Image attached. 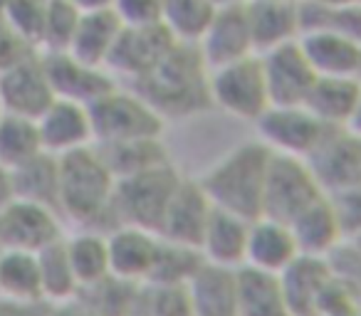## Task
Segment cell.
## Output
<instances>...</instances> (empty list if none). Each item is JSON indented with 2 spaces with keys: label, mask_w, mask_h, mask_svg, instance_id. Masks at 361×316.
Segmentation results:
<instances>
[{
  "label": "cell",
  "mask_w": 361,
  "mask_h": 316,
  "mask_svg": "<svg viewBox=\"0 0 361 316\" xmlns=\"http://www.w3.org/2000/svg\"><path fill=\"white\" fill-rule=\"evenodd\" d=\"M116 178L94 144L57 156V210L85 230L109 232Z\"/></svg>",
  "instance_id": "1"
},
{
  "label": "cell",
  "mask_w": 361,
  "mask_h": 316,
  "mask_svg": "<svg viewBox=\"0 0 361 316\" xmlns=\"http://www.w3.org/2000/svg\"><path fill=\"white\" fill-rule=\"evenodd\" d=\"M208 77L211 70L196 45H173L149 75L131 82V89L144 96L164 121L183 119L211 109Z\"/></svg>",
  "instance_id": "2"
},
{
  "label": "cell",
  "mask_w": 361,
  "mask_h": 316,
  "mask_svg": "<svg viewBox=\"0 0 361 316\" xmlns=\"http://www.w3.org/2000/svg\"><path fill=\"white\" fill-rule=\"evenodd\" d=\"M272 151L260 139L243 141L221 156L201 178L213 208L238 215L243 220H257L262 215L265 178L270 168Z\"/></svg>",
  "instance_id": "3"
},
{
  "label": "cell",
  "mask_w": 361,
  "mask_h": 316,
  "mask_svg": "<svg viewBox=\"0 0 361 316\" xmlns=\"http://www.w3.org/2000/svg\"><path fill=\"white\" fill-rule=\"evenodd\" d=\"M180 178L183 176L176 171L173 163L149 168L136 176L116 178L114 196H111L114 227L134 225L159 235L166 208H169Z\"/></svg>",
  "instance_id": "4"
},
{
  "label": "cell",
  "mask_w": 361,
  "mask_h": 316,
  "mask_svg": "<svg viewBox=\"0 0 361 316\" xmlns=\"http://www.w3.org/2000/svg\"><path fill=\"white\" fill-rule=\"evenodd\" d=\"M94 144H124L139 139H161L166 121L161 114L134 89H121L119 84L90 104Z\"/></svg>",
  "instance_id": "5"
},
{
  "label": "cell",
  "mask_w": 361,
  "mask_h": 316,
  "mask_svg": "<svg viewBox=\"0 0 361 316\" xmlns=\"http://www.w3.org/2000/svg\"><path fill=\"white\" fill-rule=\"evenodd\" d=\"M324 196L326 193L317 181L310 161L295 158V156L272 153L260 217H272V220L290 225L300 213H305L312 203Z\"/></svg>",
  "instance_id": "6"
},
{
  "label": "cell",
  "mask_w": 361,
  "mask_h": 316,
  "mask_svg": "<svg viewBox=\"0 0 361 316\" xmlns=\"http://www.w3.org/2000/svg\"><path fill=\"white\" fill-rule=\"evenodd\" d=\"M208 94H211V106H218L235 119L255 124L262 111L270 106L260 55H250L245 60L211 70Z\"/></svg>",
  "instance_id": "7"
},
{
  "label": "cell",
  "mask_w": 361,
  "mask_h": 316,
  "mask_svg": "<svg viewBox=\"0 0 361 316\" xmlns=\"http://www.w3.org/2000/svg\"><path fill=\"white\" fill-rule=\"evenodd\" d=\"M257 139L272 153L310 158L331 134V126L322 124L305 104L297 106H267L255 121Z\"/></svg>",
  "instance_id": "8"
},
{
  "label": "cell",
  "mask_w": 361,
  "mask_h": 316,
  "mask_svg": "<svg viewBox=\"0 0 361 316\" xmlns=\"http://www.w3.org/2000/svg\"><path fill=\"white\" fill-rule=\"evenodd\" d=\"M62 215L55 208L13 198L0 210V245L6 250L40 252L65 237Z\"/></svg>",
  "instance_id": "9"
},
{
  "label": "cell",
  "mask_w": 361,
  "mask_h": 316,
  "mask_svg": "<svg viewBox=\"0 0 361 316\" xmlns=\"http://www.w3.org/2000/svg\"><path fill=\"white\" fill-rule=\"evenodd\" d=\"M260 65L262 75H265L267 94H270V106L305 104L307 94L319 77L307 60L300 37L260 52Z\"/></svg>",
  "instance_id": "10"
},
{
  "label": "cell",
  "mask_w": 361,
  "mask_h": 316,
  "mask_svg": "<svg viewBox=\"0 0 361 316\" xmlns=\"http://www.w3.org/2000/svg\"><path fill=\"white\" fill-rule=\"evenodd\" d=\"M55 99L42 52H32L0 72V106L6 114L37 119Z\"/></svg>",
  "instance_id": "11"
},
{
  "label": "cell",
  "mask_w": 361,
  "mask_h": 316,
  "mask_svg": "<svg viewBox=\"0 0 361 316\" xmlns=\"http://www.w3.org/2000/svg\"><path fill=\"white\" fill-rule=\"evenodd\" d=\"M196 47L201 52L203 62L208 65V70H216V67L257 55L250 32V20H247L245 0H231L226 6H218L211 25L203 32L201 42Z\"/></svg>",
  "instance_id": "12"
},
{
  "label": "cell",
  "mask_w": 361,
  "mask_h": 316,
  "mask_svg": "<svg viewBox=\"0 0 361 316\" xmlns=\"http://www.w3.org/2000/svg\"><path fill=\"white\" fill-rule=\"evenodd\" d=\"M307 161L326 196L361 186V136L334 129Z\"/></svg>",
  "instance_id": "13"
},
{
  "label": "cell",
  "mask_w": 361,
  "mask_h": 316,
  "mask_svg": "<svg viewBox=\"0 0 361 316\" xmlns=\"http://www.w3.org/2000/svg\"><path fill=\"white\" fill-rule=\"evenodd\" d=\"M173 45H178V42H173V37L164 30V25L124 27L109 55L106 70L114 77L119 75L136 82L144 75H149L169 55Z\"/></svg>",
  "instance_id": "14"
},
{
  "label": "cell",
  "mask_w": 361,
  "mask_h": 316,
  "mask_svg": "<svg viewBox=\"0 0 361 316\" xmlns=\"http://www.w3.org/2000/svg\"><path fill=\"white\" fill-rule=\"evenodd\" d=\"M35 121L42 148L50 156H65L94 144L90 106L80 104V101L57 96Z\"/></svg>",
  "instance_id": "15"
},
{
  "label": "cell",
  "mask_w": 361,
  "mask_h": 316,
  "mask_svg": "<svg viewBox=\"0 0 361 316\" xmlns=\"http://www.w3.org/2000/svg\"><path fill=\"white\" fill-rule=\"evenodd\" d=\"M47 77L52 89L62 99L80 101L90 106L102 94L116 87V77L104 67L87 65V62L72 57L70 52H42Z\"/></svg>",
  "instance_id": "16"
},
{
  "label": "cell",
  "mask_w": 361,
  "mask_h": 316,
  "mask_svg": "<svg viewBox=\"0 0 361 316\" xmlns=\"http://www.w3.org/2000/svg\"><path fill=\"white\" fill-rule=\"evenodd\" d=\"M213 203L208 201L206 191L198 181L180 178L169 208H166L164 222L159 227V237L178 245L198 247L201 245L203 230L211 220Z\"/></svg>",
  "instance_id": "17"
},
{
  "label": "cell",
  "mask_w": 361,
  "mask_h": 316,
  "mask_svg": "<svg viewBox=\"0 0 361 316\" xmlns=\"http://www.w3.org/2000/svg\"><path fill=\"white\" fill-rule=\"evenodd\" d=\"M109 272L119 279L144 284L151 277L159 252V235L144 227L119 225L106 232Z\"/></svg>",
  "instance_id": "18"
},
{
  "label": "cell",
  "mask_w": 361,
  "mask_h": 316,
  "mask_svg": "<svg viewBox=\"0 0 361 316\" xmlns=\"http://www.w3.org/2000/svg\"><path fill=\"white\" fill-rule=\"evenodd\" d=\"M300 255L302 252L287 222L272 220V217H257V220L250 222L245 265L243 267L270 272V274H282Z\"/></svg>",
  "instance_id": "19"
},
{
  "label": "cell",
  "mask_w": 361,
  "mask_h": 316,
  "mask_svg": "<svg viewBox=\"0 0 361 316\" xmlns=\"http://www.w3.org/2000/svg\"><path fill=\"white\" fill-rule=\"evenodd\" d=\"M282 289L290 301V309L295 316H319V306L324 294L329 291L331 270L326 257L300 255L285 272L280 274Z\"/></svg>",
  "instance_id": "20"
},
{
  "label": "cell",
  "mask_w": 361,
  "mask_h": 316,
  "mask_svg": "<svg viewBox=\"0 0 361 316\" xmlns=\"http://www.w3.org/2000/svg\"><path fill=\"white\" fill-rule=\"evenodd\" d=\"M186 291L191 316H238V270L203 260Z\"/></svg>",
  "instance_id": "21"
},
{
  "label": "cell",
  "mask_w": 361,
  "mask_h": 316,
  "mask_svg": "<svg viewBox=\"0 0 361 316\" xmlns=\"http://www.w3.org/2000/svg\"><path fill=\"white\" fill-rule=\"evenodd\" d=\"M300 45L319 77H361V42L319 27L302 32Z\"/></svg>",
  "instance_id": "22"
},
{
  "label": "cell",
  "mask_w": 361,
  "mask_h": 316,
  "mask_svg": "<svg viewBox=\"0 0 361 316\" xmlns=\"http://www.w3.org/2000/svg\"><path fill=\"white\" fill-rule=\"evenodd\" d=\"M245 11L257 55L300 37V0H245Z\"/></svg>",
  "instance_id": "23"
},
{
  "label": "cell",
  "mask_w": 361,
  "mask_h": 316,
  "mask_svg": "<svg viewBox=\"0 0 361 316\" xmlns=\"http://www.w3.org/2000/svg\"><path fill=\"white\" fill-rule=\"evenodd\" d=\"M247 230H250V220H243V217L213 208L211 220H208L201 245H198L203 260L211 265L231 267V270L243 267L245 265Z\"/></svg>",
  "instance_id": "24"
},
{
  "label": "cell",
  "mask_w": 361,
  "mask_h": 316,
  "mask_svg": "<svg viewBox=\"0 0 361 316\" xmlns=\"http://www.w3.org/2000/svg\"><path fill=\"white\" fill-rule=\"evenodd\" d=\"M290 227L302 255L326 257L336 245L346 240L344 230H341V220L329 196L312 203L305 213H300L290 222Z\"/></svg>",
  "instance_id": "25"
},
{
  "label": "cell",
  "mask_w": 361,
  "mask_h": 316,
  "mask_svg": "<svg viewBox=\"0 0 361 316\" xmlns=\"http://www.w3.org/2000/svg\"><path fill=\"white\" fill-rule=\"evenodd\" d=\"M361 99V77H317L305 106L331 129H346Z\"/></svg>",
  "instance_id": "26"
},
{
  "label": "cell",
  "mask_w": 361,
  "mask_h": 316,
  "mask_svg": "<svg viewBox=\"0 0 361 316\" xmlns=\"http://www.w3.org/2000/svg\"><path fill=\"white\" fill-rule=\"evenodd\" d=\"M121 30H124V25L119 23L111 8L82 13L67 52L77 60L87 62V65L106 70V62H109V55L114 50L116 40H119Z\"/></svg>",
  "instance_id": "27"
},
{
  "label": "cell",
  "mask_w": 361,
  "mask_h": 316,
  "mask_svg": "<svg viewBox=\"0 0 361 316\" xmlns=\"http://www.w3.org/2000/svg\"><path fill=\"white\" fill-rule=\"evenodd\" d=\"M238 316H295L280 274L238 267Z\"/></svg>",
  "instance_id": "28"
},
{
  "label": "cell",
  "mask_w": 361,
  "mask_h": 316,
  "mask_svg": "<svg viewBox=\"0 0 361 316\" xmlns=\"http://www.w3.org/2000/svg\"><path fill=\"white\" fill-rule=\"evenodd\" d=\"M65 250L67 257H70L72 270H75L77 282H80V291L111 274L106 232L80 227L75 235H65Z\"/></svg>",
  "instance_id": "29"
},
{
  "label": "cell",
  "mask_w": 361,
  "mask_h": 316,
  "mask_svg": "<svg viewBox=\"0 0 361 316\" xmlns=\"http://www.w3.org/2000/svg\"><path fill=\"white\" fill-rule=\"evenodd\" d=\"M97 146V144H94ZM102 158L106 161L114 178H126L144 173L149 168L171 163L169 148L161 139H139V141H124V144H109L97 146Z\"/></svg>",
  "instance_id": "30"
},
{
  "label": "cell",
  "mask_w": 361,
  "mask_h": 316,
  "mask_svg": "<svg viewBox=\"0 0 361 316\" xmlns=\"http://www.w3.org/2000/svg\"><path fill=\"white\" fill-rule=\"evenodd\" d=\"M216 11L213 0H164L161 25L178 45H198Z\"/></svg>",
  "instance_id": "31"
},
{
  "label": "cell",
  "mask_w": 361,
  "mask_h": 316,
  "mask_svg": "<svg viewBox=\"0 0 361 316\" xmlns=\"http://www.w3.org/2000/svg\"><path fill=\"white\" fill-rule=\"evenodd\" d=\"M0 296L20 301H45L35 252L3 247L0 252Z\"/></svg>",
  "instance_id": "32"
},
{
  "label": "cell",
  "mask_w": 361,
  "mask_h": 316,
  "mask_svg": "<svg viewBox=\"0 0 361 316\" xmlns=\"http://www.w3.org/2000/svg\"><path fill=\"white\" fill-rule=\"evenodd\" d=\"M37 265H40V284L42 299L47 304H65L77 299L80 294V282L75 277V270L70 265V257L65 250V237L52 242L50 247L37 252Z\"/></svg>",
  "instance_id": "33"
},
{
  "label": "cell",
  "mask_w": 361,
  "mask_h": 316,
  "mask_svg": "<svg viewBox=\"0 0 361 316\" xmlns=\"http://www.w3.org/2000/svg\"><path fill=\"white\" fill-rule=\"evenodd\" d=\"M40 153H45V148H42L37 121L3 111L0 114V163L16 171Z\"/></svg>",
  "instance_id": "34"
},
{
  "label": "cell",
  "mask_w": 361,
  "mask_h": 316,
  "mask_svg": "<svg viewBox=\"0 0 361 316\" xmlns=\"http://www.w3.org/2000/svg\"><path fill=\"white\" fill-rule=\"evenodd\" d=\"M11 173L16 198L57 210V156L40 153Z\"/></svg>",
  "instance_id": "35"
},
{
  "label": "cell",
  "mask_w": 361,
  "mask_h": 316,
  "mask_svg": "<svg viewBox=\"0 0 361 316\" xmlns=\"http://www.w3.org/2000/svg\"><path fill=\"white\" fill-rule=\"evenodd\" d=\"M136 296H139V284L109 274L97 284L85 286L77 299L94 316H134Z\"/></svg>",
  "instance_id": "36"
},
{
  "label": "cell",
  "mask_w": 361,
  "mask_h": 316,
  "mask_svg": "<svg viewBox=\"0 0 361 316\" xmlns=\"http://www.w3.org/2000/svg\"><path fill=\"white\" fill-rule=\"evenodd\" d=\"M203 265V255L198 247L178 245L159 237V252L151 277L146 282H161V284H186L196 270Z\"/></svg>",
  "instance_id": "37"
},
{
  "label": "cell",
  "mask_w": 361,
  "mask_h": 316,
  "mask_svg": "<svg viewBox=\"0 0 361 316\" xmlns=\"http://www.w3.org/2000/svg\"><path fill=\"white\" fill-rule=\"evenodd\" d=\"M134 316H191L186 284H161V282L139 284Z\"/></svg>",
  "instance_id": "38"
},
{
  "label": "cell",
  "mask_w": 361,
  "mask_h": 316,
  "mask_svg": "<svg viewBox=\"0 0 361 316\" xmlns=\"http://www.w3.org/2000/svg\"><path fill=\"white\" fill-rule=\"evenodd\" d=\"M82 13L67 0H47L40 52H67Z\"/></svg>",
  "instance_id": "39"
},
{
  "label": "cell",
  "mask_w": 361,
  "mask_h": 316,
  "mask_svg": "<svg viewBox=\"0 0 361 316\" xmlns=\"http://www.w3.org/2000/svg\"><path fill=\"white\" fill-rule=\"evenodd\" d=\"M45 8L47 0H11L3 15V23L37 52H40L42 25H45Z\"/></svg>",
  "instance_id": "40"
},
{
  "label": "cell",
  "mask_w": 361,
  "mask_h": 316,
  "mask_svg": "<svg viewBox=\"0 0 361 316\" xmlns=\"http://www.w3.org/2000/svg\"><path fill=\"white\" fill-rule=\"evenodd\" d=\"M111 11L124 27L161 25L164 0H111Z\"/></svg>",
  "instance_id": "41"
},
{
  "label": "cell",
  "mask_w": 361,
  "mask_h": 316,
  "mask_svg": "<svg viewBox=\"0 0 361 316\" xmlns=\"http://www.w3.org/2000/svg\"><path fill=\"white\" fill-rule=\"evenodd\" d=\"M331 203L336 208V215L341 220V230H344V237L351 240V237L361 235V186L346 188L341 193H334L329 196Z\"/></svg>",
  "instance_id": "42"
},
{
  "label": "cell",
  "mask_w": 361,
  "mask_h": 316,
  "mask_svg": "<svg viewBox=\"0 0 361 316\" xmlns=\"http://www.w3.org/2000/svg\"><path fill=\"white\" fill-rule=\"evenodd\" d=\"M32 52H37V50H32L27 42H23L6 23L0 20V72L6 70V67L16 65L23 57L32 55Z\"/></svg>",
  "instance_id": "43"
},
{
  "label": "cell",
  "mask_w": 361,
  "mask_h": 316,
  "mask_svg": "<svg viewBox=\"0 0 361 316\" xmlns=\"http://www.w3.org/2000/svg\"><path fill=\"white\" fill-rule=\"evenodd\" d=\"M52 304L47 301H20L0 296V316H50Z\"/></svg>",
  "instance_id": "44"
},
{
  "label": "cell",
  "mask_w": 361,
  "mask_h": 316,
  "mask_svg": "<svg viewBox=\"0 0 361 316\" xmlns=\"http://www.w3.org/2000/svg\"><path fill=\"white\" fill-rule=\"evenodd\" d=\"M50 316H94L80 299L65 301V304H55L50 309Z\"/></svg>",
  "instance_id": "45"
},
{
  "label": "cell",
  "mask_w": 361,
  "mask_h": 316,
  "mask_svg": "<svg viewBox=\"0 0 361 316\" xmlns=\"http://www.w3.org/2000/svg\"><path fill=\"white\" fill-rule=\"evenodd\" d=\"M13 198H16V191H13V173H11V168H6L0 163V210H3Z\"/></svg>",
  "instance_id": "46"
},
{
  "label": "cell",
  "mask_w": 361,
  "mask_h": 316,
  "mask_svg": "<svg viewBox=\"0 0 361 316\" xmlns=\"http://www.w3.org/2000/svg\"><path fill=\"white\" fill-rule=\"evenodd\" d=\"M70 6H75L80 13H92V11H104L111 6V0H67Z\"/></svg>",
  "instance_id": "47"
},
{
  "label": "cell",
  "mask_w": 361,
  "mask_h": 316,
  "mask_svg": "<svg viewBox=\"0 0 361 316\" xmlns=\"http://www.w3.org/2000/svg\"><path fill=\"white\" fill-rule=\"evenodd\" d=\"M346 129H349L351 134L361 136V99H359V104H356V109H354V114H351V119H349V124H346Z\"/></svg>",
  "instance_id": "48"
},
{
  "label": "cell",
  "mask_w": 361,
  "mask_h": 316,
  "mask_svg": "<svg viewBox=\"0 0 361 316\" xmlns=\"http://www.w3.org/2000/svg\"><path fill=\"white\" fill-rule=\"evenodd\" d=\"M326 6H334V8H346V6H361V0H322Z\"/></svg>",
  "instance_id": "49"
},
{
  "label": "cell",
  "mask_w": 361,
  "mask_h": 316,
  "mask_svg": "<svg viewBox=\"0 0 361 316\" xmlns=\"http://www.w3.org/2000/svg\"><path fill=\"white\" fill-rule=\"evenodd\" d=\"M8 3H11V0H0V20H3V15H6V8H8Z\"/></svg>",
  "instance_id": "50"
},
{
  "label": "cell",
  "mask_w": 361,
  "mask_h": 316,
  "mask_svg": "<svg viewBox=\"0 0 361 316\" xmlns=\"http://www.w3.org/2000/svg\"><path fill=\"white\" fill-rule=\"evenodd\" d=\"M216 6H226V3H231V0H213Z\"/></svg>",
  "instance_id": "51"
},
{
  "label": "cell",
  "mask_w": 361,
  "mask_h": 316,
  "mask_svg": "<svg viewBox=\"0 0 361 316\" xmlns=\"http://www.w3.org/2000/svg\"><path fill=\"white\" fill-rule=\"evenodd\" d=\"M0 114H3V106H0Z\"/></svg>",
  "instance_id": "52"
},
{
  "label": "cell",
  "mask_w": 361,
  "mask_h": 316,
  "mask_svg": "<svg viewBox=\"0 0 361 316\" xmlns=\"http://www.w3.org/2000/svg\"><path fill=\"white\" fill-rule=\"evenodd\" d=\"M0 252H3V245H0Z\"/></svg>",
  "instance_id": "53"
}]
</instances>
